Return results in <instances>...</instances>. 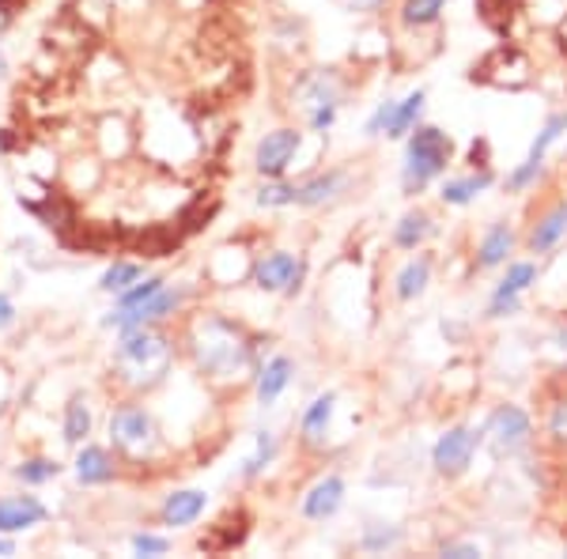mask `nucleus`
<instances>
[{
	"label": "nucleus",
	"mask_w": 567,
	"mask_h": 559,
	"mask_svg": "<svg viewBox=\"0 0 567 559\" xmlns=\"http://www.w3.org/2000/svg\"><path fill=\"white\" fill-rule=\"evenodd\" d=\"M189 352H194L197 371L216 382H239L254 366L250 337L243 333V325L227 322V318H219V314L200 318L194 325V333H189Z\"/></svg>",
	"instance_id": "1"
},
{
	"label": "nucleus",
	"mask_w": 567,
	"mask_h": 559,
	"mask_svg": "<svg viewBox=\"0 0 567 559\" xmlns=\"http://www.w3.org/2000/svg\"><path fill=\"white\" fill-rule=\"evenodd\" d=\"M175 344L159 333L155 325H133L122 329L114 348V371L130 390H152L171 374Z\"/></svg>",
	"instance_id": "2"
},
{
	"label": "nucleus",
	"mask_w": 567,
	"mask_h": 559,
	"mask_svg": "<svg viewBox=\"0 0 567 559\" xmlns=\"http://www.w3.org/2000/svg\"><path fill=\"white\" fill-rule=\"evenodd\" d=\"M454 159V141L435 125H416L405 136V167H401V186L409 197L424 194L435 178H443Z\"/></svg>",
	"instance_id": "3"
},
{
	"label": "nucleus",
	"mask_w": 567,
	"mask_h": 559,
	"mask_svg": "<svg viewBox=\"0 0 567 559\" xmlns=\"http://www.w3.org/2000/svg\"><path fill=\"white\" fill-rule=\"evenodd\" d=\"M529 443H534V420L518 405H499L481 427V446L492 454V462H511L526 454Z\"/></svg>",
	"instance_id": "4"
},
{
	"label": "nucleus",
	"mask_w": 567,
	"mask_h": 559,
	"mask_svg": "<svg viewBox=\"0 0 567 559\" xmlns=\"http://www.w3.org/2000/svg\"><path fill=\"white\" fill-rule=\"evenodd\" d=\"M110 443L133 462H144V457L159 451V431H155V420L141 405H125L110 416Z\"/></svg>",
	"instance_id": "5"
},
{
	"label": "nucleus",
	"mask_w": 567,
	"mask_h": 559,
	"mask_svg": "<svg viewBox=\"0 0 567 559\" xmlns=\"http://www.w3.org/2000/svg\"><path fill=\"white\" fill-rule=\"evenodd\" d=\"M296 103L307 114L310 130L315 133H329L337 122V110H341V87L329 72H315V76H303V84L296 91Z\"/></svg>",
	"instance_id": "6"
},
{
	"label": "nucleus",
	"mask_w": 567,
	"mask_h": 559,
	"mask_svg": "<svg viewBox=\"0 0 567 559\" xmlns=\"http://www.w3.org/2000/svg\"><path fill=\"white\" fill-rule=\"evenodd\" d=\"M481 451V431H473V427H446L443 435L435 438V446H432V465H435V473L439 476H446V480H458V476L470 473V465H473V454Z\"/></svg>",
	"instance_id": "7"
},
{
	"label": "nucleus",
	"mask_w": 567,
	"mask_h": 559,
	"mask_svg": "<svg viewBox=\"0 0 567 559\" xmlns=\"http://www.w3.org/2000/svg\"><path fill=\"white\" fill-rule=\"evenodd\" d=\"M303 272L307 265L288 250H277V253H265V258L254 261V283L261 291H272V296H296L299 283H303Z\"/></svg>",
	"instance_id": "8"
},
{
	"label": "nucleus",
	"mask_w": 567,
	"mask_h": 559,
	"mask_svg": "<svg viewBox=\"0 0 567 559\" xmlns=\"http://www.w3.org/2000/svg\"><path fill=\"white\" fill-rule=\"evenodd\" d=\"M299 148H303V133L299 130H272L261 136L258 152H254V167H258L261 178H284L291 163H296Z\"/></svg>",
	"instance_id": "9"
},
{
	"label": "nucleus",
	"mask_w": 567,
	"mask_h": 559,
	"mask_svg": "<svg viewBox=\"0 0 567 559\" xmlns=\"http://www.w3.org/2000/svg\"><path fill=\"white\" fill-rule=\"evenodd\" d=\"M344 480L337 473L322 476L318 484H310V491L303 495V518L310 521H329L337 510L344 507Z\"/></svg>",
	"instance_id": "10"
},
{
	"label": "nucleus",
	"mask_w": 567,
	"mask_h": 559,
	"mask_svg": "<svg viewBox=\"0 0 567 559\" xmlns=\"http://www.w3.org/2000/svg\"><path fill=\"white\" fill-rule=\"evenodd\" d=\"M45 521V507L34 495H8L0 499V534H23V529H34Z\"/></svg>",
	"instance_id": "11"
},
{
	"label": "nucleus",
	"mask_w": 567,
	"mask_h": 559,
	"mask_svg": "<svg viewBox=\"0 0 567 559\" xmlns=\"http://www.w3.org/2000/svg\"><path fill=\"white\" fill-rule=\"evenodd\" d=\"M205 507H208L205 491H197V488L171 491L167 499H163V507H159V521L167 529H186V526H194L200 515H205Z\"/></svg>",
	"instance_id": "12"
},
{
	"label": "nucleus",
	"mask_w": 567,
	"mask_h": 559,
	"mask_svg": "<svg viewBox=\"0 0 567 559\" xmlns=\"http://www.w3.org/2000/svg\"><path fill=\"white\" fill-rule=\"evenodd\" d=\"M492 182H496V174H492L488 167L462 174V178H446L443 186H439V200L451 205V208H465V205H473V200H477Z\"/></svg>",
	"instance_id": "13"
},
{
	"label": "nucleus",
	"mask_w": 567,
	"mask_h": 559,
	"mask_svg": "<svg viewBox=\"0 0 567 559\" xmlns=\"http://www.w3.org/2000/svg\"><path fill=\"white\" fill-rule=\"evenodd\" d=\"M349 189V174L344 170H326V174H315V178L299 182V205L303 208H318V205H329Z\"/></svg>",
	"instance_id": "14"
},
{
	"label": "nucleus",
	"mask_w": 567,
	"mask_h": 559,
	"mask_svg": "<svg viewBox=\"0 0 567 559\" xmlns=\"http://www.w3.org/2000/svg\"><path fill=\"white\" fill-rule=\"evenodd\" d=\"M564 238H567V200H560V205L548 208V213L537 219L534 231H529V250L548 253V250H556Z\"/></svg>",
	"instance_id": "15"
},
{
	"label": "nucleus",
	"mask_w": 567,
	"mask_h": 559,
	"mask_svg": "<svg viewBox=\"0 0 567 559\" xmlns=\"http://www.w3.org/2000/svg\"><path fill=\"white\" fill-rule=\"evenodd\" d=\"M291 374H296V363L288 360V355H272L269 363L258 371V401L265 408L277 405L280 393L291 386Z\"/></svg>",
	"instance_id": "16"
},
{
	"label": "nucleus",
	"mask_w": 567,
	"mask_h": 559,
	"mask_svg": "<svg viewBox=\"0 0 567 559\" xmlns=\"http://www.w3.org/2000/svg\"><path fill=\"white\" fill-rule=\"evenodd\" d=\"M333 408H337V393H322V397L310 401L303 408V416H299V435H303V443L310 446L326 443V431L333 424Z\"/></svg>",
	"instance_id": "17"
},
{
	"label": "nucleus",
	"mask_w": 567,
	"mask_h": 559,
	"mask_svg": "<svg viewBox=\"0 0 567 559\" xmlns=\"http://www.w3.org/2000/svg\"><path fill=\"white\" fill-rule=\"evenodd\" d=\"M511 253H515V231L507 224L488 227L477 246V269H499V265H507Z\"/></svg>",
	"instance_id": "18"
},
{
	"label": "nucleus",
	"mask_w": 567,
	"mask_h": 559,
	"mask_svg": "<svg viewBox=\"0 0 567 559\" xmlns=\"http://www.w3.org/2000/svg\"><path fill=\"white\" fill-rule=\"evenodd\" d=\"M76 480L84 488H103V484L114 480V457L103 446H84L76 454Z\"/></svg>",
	"instance_id": "19"
},
{
	"label": "nucleus",
	"mask_w": 567,
	"mask_h": 559,
	"mask_svg": "<svg viewBox=\"0 0 567 559\" xmlns=\"http://www.w3.org/2000/svg\"><path fill=\"white\" fill-rule=\"evenodd\" d=\"M427 283H432V258H427V253H420V258L401 265L398 280H393V291H398L401 302H413V299L424 296Z\"/></svg>",
	"instance_id": "20"
},
{
	"label": "nucleus",
	"mask_w": 567,
	"mask_h": 559,
	"mask_svg": "<svg viewBox=\"0 0 567 559\" xmlns=\"http://www.w3.org/2000/svg\"><path fill=\"white\" fill-rule=\"evenodd\" d=\"M435 224L432 216L424 213V208H416V213H405L398 219V227H393V246H401V250H420V246L432 238Z\"/></svg>",
	"instance_id": "21"
},
{
	"label": "nucleus",
	"mask_w": 567,
	"mask_h": 559,
	"mask_svg": "<svg viewBox=\"0 0 567 559\" xmlns=\"http://www.w3.org/2000/svg\"><path fill=\"white\" fill-rule=\"evenodd\" d=\"M537 277H542V269L534 261H511L503 280L496 283V291H492V299H523L537 283Z\"/></svg>",
	"instance_id": "22"
},
{
	"label": "nucleus",
	"mask_w": 567,
	"mask_h": 559,
	"mask_svg": "<svg viewBox=\"0 0 567 559\" xmlns=\"http://www.w3.org/2000/svg\"><path fill=\"white\" fill-rule=\"evenodd\" d=\"M424 103H427V91H409L405 99L398 103V110H393V122L386 130V141H401V136H409L420 125V114H424Z\"/></svg>",
	"instance_id": "23"
},
{
	"label": "nucleus",
	"mask_w": 567,
	"mask_h": 559,
	"mask_svg": "<svg viewBox=\"0 0 567 559\" xmlns=\"http://www.w3.org/2000/svg\"><path fill=\"white\" fill-rule=\"evenodd\" d=\"M91 435V408L84 397H72L65 405V427H61V438L69 446H80Z\"/></svg>",
	"instance_id": "24"
},
{
	"label": "nucleus",
	"mask_w": 567,
	"mask_h": 559,
	"mask_svg": "<svg viewBox=\"0 0 567 559\" xmlns=\"http://www.w3.org/2000/svg\"><path fill=\"white\" fill-rule=\"evenodd\" d=\"M401 537H405V529H401V526H390V521H371V526L363 529V537H360V548H363V552H371V556H379V552L398 548Z\"/></svg>",
	"instance_id": "25"
},
{
	"label": "nucleus",
	"mask_w": 567,
	"mask_h": 559,
	"mask_svg": "<svg viewBox=\"0 0 567 559\" xmlns=\"http://www.w3.org/2000/svg\"><path fill=\"white\" fill-rule=\"evenodd\" d=\"M446 0H405L401 4V23L405 27H432L443 20Z\"/></svg>",
	"instance_id": "26"
},
{
	"label": "nucleus",
	"mask_w": 567,
	"mask_h": 559,
	"mask_svg": "<svg viewBox=\"0 0 567 559\" xmlns=\"http://www.w3.org/2000/svg\"><path fill=\"white\" fill-rule=\"evenodd\" d=\"M144 277V269L136 261H114L110 269L103 272V280H99V288L106 291V296H122L125 288H133L136 280Z\"/></svg>",
	"instance_id": "27"
},
{
	"label": "nucleus",
	"mask_w": 567,
	"mask_h": 559,
	"mask_svg": "<svg viewBox=\"0 0 567 559\" xmlns=\"http://www.w3.org/2000/svg\"><path fill=\"white\" fill-rule=\"evenodd\" d=\"M272 457H277V435H272V431H258V443H254V454L243 462V476H246V480L261 476V473L272 465Z\"/></svg>",
	"instance_id": "28"
},
{
	"label": "nucleus",
	"mask_w": 567,
	"mask_h": 559,
	"mask_svg": "<svg viewBox=\"0 0 567 559\" xmlns=\"http://www.w3.org/2000/svg\"><path fill=\"white\" fill-rule=\"evenodd\" d=\"M567 133V114H553L548 122L542 125V133H537V141L529 144V152H526V159L529 163H545V155H548V148H553L556 141Z\"/></svg>",
	"instance_id": "29"
},
{
	"label": "nucleus",
	"mask_w": 567,
	"mask_h": 559,
	"mask_svg": "<svg viewBox=\"0 0 567 559\" xmlns=\"http://www.w3.org/2000/svg\"><path fill=\"white\" fill-rule=\"evenodd\" d=\"M258 205L261 208H291V205H299V186H296V182L269 178L258 189Z\"/></svg>",
	"instance_id": "30"
},
{
	"label": "nucleus",
	"mask_w": 567,
	"mask_h": 559,
	"mask_svg": "<svg viewBox=\"0 0 567 559\" xmlns=\"http://www.w3.org/2000/svg\"><path fill=\"white\" fill-rule=\"evenodd\" d=\"M53 476H61V465L53 462V457H31V462L16 465V480H23V484H45V480H53Z\"/></svg>",
	"instance_id": "31"
},
{
	"label": "nucleus",
	"mask_w": 567,
	"mask_h": 559,
	"mask_svg": "<svg viewBox=\"0 0 567 559\" xmlns=\"http://www.w3.org/2000/svg\"><path fill=\"white\" fill-rule=\"evenodd\" d=\"M523 8V0H477V12L484 15V23H492V27H507L511 23V15Z\"/></svg>",
	"instance_id": "32"
},
{
	"label": "nucleus",
	"mask_w": 567,
	"mask_h": 559,
	"mask_svg": "<svg viewBox=\"0 0 567 559\" xmlns=\"http://www.w3.org/2000/svg\"><path fill=\"white\" fill-rule=\"evenodd\" d=\"M159 288H163V280H159V277L136 280L133 288H125L122 296H114V299H117V307H114V310H133V307H141V302H144V299H152Z\"/></svg>",
	"instance_id": "33"
},
{
	"label": "nucleus",
	"mask_w": 567,
	"mask_h": 559,
	"mask_svg": "<svg viewBox=\"0 0 567 559\" xmlns=\"http://www.w3.org/2000/svg\"><path fill=\"white\" fill-rule=\"evenodd\" d=\"M542 170H545V163H529V159H523L515 170L507 174V182H503V186H507V194H526V189L534 186L537 178H542Z\"/></svg>",
	"instance_id": "34"
},
{
	"label": "nucleus",
	"mask_w": 567,
	"mask_h": 559,
	"mask_svg": "<svg viewBox=\"0 0 567 559\" xmlns=\"http://www.w3.org/2000/svg\"><path fill=\"white\" fill-rule=\"evenodd\" d=\"M393 110H398V103H393V99H386V103L374 106V114L368 117V125H363V133H368V136H386L390 122H393Z\"/></svg>",
	"instance_id": "35"
},
{
	"label": "nucleus",
	"mask_w": 567,
	"mask_h": 559,
	"mask_svg": "<svg viewBox=\"0 0 567 559\" xmlns=\"http://www.w3.org/2000/svg\"><path fill=\"white\" fill-rule=\"evenodd\" d=\"M171 540L167 537H155V534H136L133 537V552L136 556H167Z\"/></svg>",
	"instance_id": "36"
},
{
	"label": "nucleus",
	"mask_w": 567,
	"mask_h": 559,
	"mask_svg": "<svg viewBox=\"0 0 567 559\" xmlns=\"http://www.w3.org/2000/svg\"><path fill=\"white\" fill-rule=\"evenodd\" d=\"M341 12H349V15H374V12H382V4L386 0H333Z\"/></svg>",
	"instance_id": "37"
},
{
	"label": "nucleus",
	"mask_w": 567,
	"mask_h": 559,
	"mask_svg": "<svg viewBox=\"0 0 567 559\" xmlns=\"http://www.w3.org/2000/svg\"><path fill=\"white\" fill-rule=\"evenodd\" d=\"M439 556H451V559H470L481 556V545H470V540H451V545L439 548Z\"/></svg>",
	"instance_id": "38"
},
{
	"label": "nucleus",
	"mask_w": 567,
	"mask_h": 559,
	"mask_svg": "<svg viewBox=\"0 0 567 559\" xmlns=\"http://www.w3.org/2000/svg\"><path fill=\"white\" fill-rule=\"evenodd\" d=\"M12 325H16V302L0 296V329H12Z\"/></svg>",
	"instance_id": "39"
},
{
	"label": "nucleus",
	"mask_w": 567,
	"mask_h": 559,
	"mask_svg": "<svg viewBox=\"0 0 567 559\" xmlns=\"http://www.w3.org/2000/svg\"><path fill=\"white\" fill-rule=\"evenodd\" d=\"M4 76H8V58H4V50H0V84H4Z\"/></svg>",
	"instance_id": "40"
}]
</instances>
